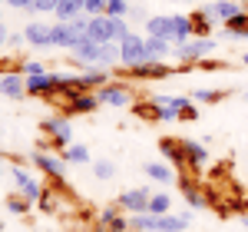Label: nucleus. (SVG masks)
Returning <instances> with one entry per match:
<instances>
[{"instance_id":"25","label":"nucleus","mask_w":248,"mask_h":232,"mask_svg":"<svg viewBox=\"0 0 248 232\" xmlns=\"http://www.w3.org/2000/svg\"><path fill=\"white\" fill-rule=\"evenodd\" d=\"M146 50H149V60H169L175 43L172 40H162V37H146Z\"/></svg>"},{"instance_id":"26","label":"nucleus","mask_w":248,"mask_h":232,"mask_svg":"<svg viewBox=\"0 0 248 232\" xmlns=\"http://www.w3.org/2000/svg\"><path fill=\"white\" fill-rule=\"evenodd\" d=\"M192 30H195V37H212V30H215V23L212 17L205 14V7H199V10H192Z\"/></svg>"},{"instance_id":"3","label":"nucleus","mask_w":248,"mask_h":232,"mask_svg":"<svg viewBox=\"0 0 248 232\" xmlns=\"http://www.w3.org/2000/svg\"><path fill=\"white\" fill-rule=\"evenodd\" d=\"M215 47H218L215 37H192L186 43H175L172 57L179 60V63H202V60H209L215 53Z\"/></svg>"},{"instance_id":"27","label":"nucleus","mask_w":248,"mask_h":232,"mask_svg":"<svg viewBox=\"0 0 248 232\" xmlns=\"http://www.w3.org/2000/svg\"><path fill=\"white\" fill-rule=\"evenodd\" d=\"M189 97H192V103H199V106H212V103H222L225 93H222V90H212V86H199V90H192Z\"/></svg>"},{"instance_id":"32","label":"nucleus","mask_w":248,"mask_h":232,"mask_svg":"<svg viewBox=\"0 0 248 232\" xmlns=\"http://www.w3.org/2000/svg\"><path fill=\"white\" fill-rule=\"evenodd\" d=\"M129 10H133L129 0H109V3H106V14H109V17H129Z\"/></svg>"},{"instance_id":"11","label":"nucleus","mask_w":248,"mask_h":232,"mask_svg":"<svg viewBox=\"0 0 248 232\" xmlns=\"http://www.w3.org/2000/svg\"><path fill=\"white\" fill-rule=\"evenodd\" d=\"M205 14L212 17L215 27H225L232 17L245 14V0H212V3H205Z\"/></svg>"},{"instance_id":"33","label":"nucleus","mask_w":248,"mask_h":232,"mask_svg":"<svg viewBox=\"0 0 248 232\" xmlns=\"http://www.w3.org/2000/svg\"><path fill=\"white\" fill-rule=\"evenodd\" d=\"M17 70L23 77H30V73H46V63H43V60H23Z\"/></svg>"},{"instance_id":"13","label":"nucleus","mask_w":248,"mask_h":232,"mask_svg":"<svg viewBox=\"0 0 248 232\" xmlns=\"http://www.w3.org/2000/svg\"><path fill=\"white\" fill-rule=\"evenodd\" d=\"M99 47H103V43H96V40L86 33V37L79 40L73 50H66V57H70V63H73V66H90V63H96V60H99Z\"/></svg>"},{"instance_id":"9","label":"nucleus","mask_w":248,"mask_h":232,"mask_svg":"<svg viewBox=\"0 0 248 232\" xmlns=\"http://www.w3.org/2000/svg\"><path fill=\"white\" fill-rule=\"evenodd\" d=\"M53 93H60V77H57V70H46V73H30V77H27V97H43V99H50Z\"/></svg>"},{"instance_id":"31","label":"nucleus","mask_w":248,"mask_h":232,"mask_svg":"<svg viewBox=\"0 0 248 232\" xmlns=\"http://www.w3.org/2000/svg\"><path fill=\"white\" fill-rule=\"evenodd\" d=\"M149 213H153V215L172 213V196L169 193H153V199H149Z\"/></svg>"},{"instance_id":"28","label":"nucleus","mask_w":248,"mask_h":232,"mask_svg":"<svg viewBox=\"0 0 248 232\" xmlns=\"http://www.w3.org/2000/svg\"><path fill=\"white\" fill-rule=\"evenodd\" d=\"M83 7H86V0H60V7L53 10V17L57 20H73L83 14Z\"/></svg>"},{"instance_id":"21","label":"nucleus","mask_w":248,"mask_h":232,"mask_svg":"<svg viewBox=\"0 0 248 232\" xmlns=\"http://www.w3.org/2000/svg\"><path fill=\"white\" fill-rule=\"evenodd\" d=\"M182 146H186V163L195 166V169H202L212 159V153L205 149V143H199V139H182Z\"/></svg>"},{"instance_id":"16","label":"nucleus","mask_w":248,"mask_h":232,"mask_svg":"<svg viewBox=\"0 0 248 232\" xmlns=\"http://www.w3.org/2000/svg\"><path fill=\"white\" fill-rule=\"evenodd\" d=\"M0 97L23 99V97H27V77H23L20 70H7V73H0Z\"/></svg>"},{"instance_id":"40","label":"nucleus","mask_w":248,"mask_h":232,"mask_svg":"<svg viewBox=\"0 0 248 232\" xmlns=\"http://www.w3.org/2000/svg\"><path fill=\"white\" fill-rule=\"evenodd\" d=\"M242 209H245V213H248V196H245V199H242Z\"/></svg>"},{"instance_id":"38","label":"nucleus","mask_w":248,"mask_h":232,"mask_svg":"<svg viewBox=\"0 0 248 232\" xmlns=\"http://www.w3.org/2000/svg\"><path fill=\"white\" fill-rule=\"evenodd\" d=\"M7 37H10V33H7V27L0 23V50H7Z\"/></svg>"},{"instance_id":"44","label":"nucleus","mask_w":248,"mask_h":232,"mask_svg":"<svg viewBox=\"0 0 248 232\" xmlns=\"http://www.w3.org/2000/svg\"><path fill=\"white\" fill-rule=\"evenodd\" d=\"M245 103H248V90H245Z\"/></svg>"},{"instance_id":"22","label":"nucleus","mask_w":248,"mask_h":232,"mask_svg":"<svg viewBox=\"0 0 248 232\" xmlns=\"http://www.w3.org/2000/svg\"><path fill=\"white\" fill-rule=\"evenodd\" d=\"M63 159H66L70 166H93V153L86 149V143H70V146L63 149Z\"/></svg>"},{"instance_id":"15","label":"nucleus","mask_w":248,"mask_h":232,"mask_svg":"<svg viewBox=\"0 0 248 232\" xmlns=\"http://www.w3.org/2000/svg\"><path fill=\"white\" fill-rule=\"evenodd\" d=\"M136 80H166L172 73H179V66H169V60H146L142 66L129 70Z\"/></svg>"},{"instance_id":"30","label":"nucleus","mask_w":248,"mask_h":232,"mask_svg":"<svg viewBox=\"0 0 248 232\" xmlns=\"http://www.w3.org/2000/svg\"><path fill=\"white\" fill-rule=\"evenodd\" d=\"M93 176L99 179V182H109V179L119 176V169H116L113 159H93Z\"/></svg>"},{"instance_id":"1","label":"nucleus","mask_w":248,"mask_h":232,"mask_svg":"<svg viewBox=\"0 0 248 232\" xmlns=\"http://www.w3.org/2000/svg\"><path fill=\"white\" fill-rule=\"evenodd\" d=\"M86 33H90V14H79L73 20H53L50 23V47L53 50H73Z\"/></svg>"},{"instance_id":"42","label":"nucleus","mask_w":248,"mask_h":232,"mask_svg":"<svg viewBox=\"0 0 248 232\" xmlns=\"http://www.w3.org/2000/svg\"><path fill=\"white\" fill-rule=\"evenodd\" d=\"M242 63H245V66H248V53H245V57H242Z\"/></svg>"},{"instance_id":"34","label":"nucleus","mask_w":248,"mask_h":232,"mask_svg":"<svg viewBox=\"0 0 248 232\" xmlns=\"http://www.w3.org/2000/svg\"><path fill=\"white\" fill-rule=\"evenodd\" d=\"M57 7H60V0H33V7L27 14H53Z\"/></svg>"},{"instance_id":"48","label":"nucleus","mask_w":248,"mask_h":232,"mask_svg":"<svg viewBox=\"0 0 248 232\" xmlns=\"http://www.w3.org/2000/svg\"><path fill=\"white\" fill-rule=\"evenodd\" d=\"M0 3H7V0H0Z\"/></svg>"},{"instance_id":"29","label":"nucleus","mask_w":248,"mask_h":232,"mask_svg":"<svg viewBox=\"0 0 248 232\" xmlns=\"http://www.w3.org/2000/svg\"><path fill=\"white\" fill-rule=\"evenodd\" d=\"M3 206H7V213H14V215H27L33 209V202H30L27 196H20V193H10L3 199Z\"/></svg>"},{"instance_id":"4","label":"nucleus","mask_w":248,"mask_h":232,"mask_svg":"<svg viewBox=\"0 0 248 232\" xmlns=\"http://www.w3.org/2000/svg\"><path fill=\"white\" fill-rule=\"evenodd\" d=\"M119 53H123V66H126V70H136V66H142V63L149 60L146 37H142V33H136V30H129L126 37L119 40Z\"/></svg>"},{"instance_id":"45","label":"nucleus","mask_w":248,"mask_h":232,"mask_svg":"<svg viewBox=\"0 0 248 232\" xmlns=\"http://www.w3.org/2000/svg\"><path fill=\"white\" fill-rule=\"evenodd\" d=\"M0 159H3V149H0Z\"/></svg>"},{"instance_id":"2","label":"nucleus","mask_w":248,"mask_h":232,"mask_svg":"<svg viewBox=\"0 0 248 232\" xmlns=\"http://www.w3.org/2000/svg\"><path fill=\"white\" fill-rule=\"evenodd\" d=\"M129 33V20L126 17H109V14H99V17H90V37L96 43H119V40Z\"/></svg>"},{"instance_id":"39","label":"nucleus","mask_w":248,"mask_h":232,"mask_svg":"<svg viewBox=\"0 0 248 232\" xmlns=\"http://www.w3.org/2000/svg\"><path fill=\"white\" fill-rule=\"evenodd\" d=\"M195 106H199V103H192V106H189L182 116H186V119H195V116H199V110H195Z\"/></svg>"},{"instance_id":"8","label":"nucleus","mask_w":248,"mask_h":232,"mask_svg":"<svg viewBox=\"0 0 248 232\" xmlns=\"http://www.w3.org/2000/svg\"><path fill=\"white\" fill-rule=\"evenodd\" d=\"M109 80H113V70H106L99 63H90V66H79L77 73H73V86L77 90H99Z\"/></svg>"},{"instance_id":"5","label":"nucleus","mask_w":248,"mask_h":232,"mask_svg":"<svg viewBox=\"0 0 248 232\" xmlns=\"http://www.w3.org/2000/svg\"><path fill=\"white\" fill-rule=\"evenodd\" d=\"M93 93H96V99H99V106H113V110L133 106V90H129L126 83H119V80H109L106 86H99Z\"/></svg>"},{"instance_id":"43","label":"nucleus","mask_w":248,"mask_h":232,"mask_svg":"<svg viewBox=\"0 0 248 232\" xmlns=\"http://www.w3.org/2000/svg\"><path fill=\"white\" fill-rule=\"evenodd\" d=\"M0 176H3V159H0Z\"/></svg>"},{"instance_id":"41","label":"nucleus","mask_w":248,"mask_h":232,"mask_svg":"<svg viewBox=\"0 0 248 232\" xmlns=\"http://www.w3.org/2000/svg\"><path fill=\"white\" fill-rule=\"evenodd\" d=\"M172 3H192V0H172Z\"/></svg>"},{"instance_id":"36","label":"nucleus","mask_w":248,"mask_h":232,"mask_svg":"<svg viewBox=\"0 0 248 232\" xmlns=\"http://www.w3.org/2000/svg\"><path fill=\"white\" fill-rule=\"evenodd\" d=\"M20 47H27L23 30H17V33H10V37H7V50H20Z\"/></svg>"},{"instance_id":"47","label":"nucleus","mask_w":248,"mask_h":232,"mask_svg":"<svg viewBox=\"0 0 248 232\" xmlns=\"http://www.w3.org/2000/svg\"><path fill=\"white\" fill-rule=\"evenodd\" d=\"M0 232H3V222H0Z\"/></svg>"},{"instance_id":"18","label":"nucleus","mask_w":248,"mask_h":232,"mask_svg":"<svg viewBox=\"0 0 248 232\" xmlns=\"http://www.w3.org/2000/svg\"><path fill=\"white\" fill-rule=\"evenodd\" d=\"M63 202H66V199H63V193H60V189H53V186H43V196L37 199V209H40L43 215H57L60 209H63Z\"/></svg>"},{"instance_id":"10","label":"nucleus","mask_w":248,"mask_h":232,"mask_svg":"<svg viewBox=\"0 0 248 232\" xmlns=\"http://www.w3.org/2000/svg\"><path fill=\"white\" fill-rule=\"evenodd\" d=\"M149 199H153V189H146V186H139V189H126V193H119V209L126 215H139V213H149Z\"/></svg>"},{"instance_id":"46","label":"nucleus","mask_w":248,"mask_h":232,"mask_svg":"<svg viewBox=\"0 0 248 232\" xmlns=\"http://www.w3.org/2000/svg\"><path fill=\"white\" fill-rule=\"evenodd\" d=\"M0 23H3V14H0Z\"/></svg>"},{"instance_id":"24","label":"nucleus","mask_w":248,"mask_h":232,"mask_svg":"<svg viewBox=\"0 0 248 232\" xmlns=\"http://www.w3.org/2000/svg\"><path fill=\"white\" fill-rule=\"evenodd\" d=\"M99 66H106V70H116V66H123V53H119V43H103L99 47V60H96Z\"/></svg>"},{"instance_id":"35","label":"nucleus","mask_w":248,"mask_h":232,"mask_svg":"<svg viewBox=\"0 0 248 232\" xmlns=\"http://www.w3.org/2000/svg\"><path fill=\"white\" fill-rule=\"evenodd\" d=\"M106 3H109V0H86L83 14H90V17H99V14H106Z\"/></svg>"},{"instance_id":"7","label":"nucleus","mask_w":248,"mask_h":232,"mask_svg":"<svg viewBox=\"0 0 248 232\" xmlns=\"http://www.w3.org/2000/svg\"><path fill=\"white\" fill-rule=\"evenodd\" d=\"M43 133L50 136V146L53 149H66L73 143V123L66 116H46L43 119Z\"/></svg>"},{"instance_id":"6","label":"nucleus","mask_w":248,"mask_h":232,"mask_svg":"<svg viewBox=\"0 0 248 232\" xmlns=\"http://www.w3.org/2000/svg\"><path fill=\"white\" fill-rule=\"evenodd\" d=\"M27 163H33L40 173H46V176H53V179H60L63 182V176H66V159H63V153L53 156V153H46V149H30L27 153Z\"/></svg>"},{"instance_id":"17","label":"nucleus","mask_w":248,"mask_h":232,"mask_svg":"<svg viewBox=\"0 0 248 232\" xmlns=\"http://www.w3.org/2000/svg\"><path fill=\"white\" fill-rule=\"evenodd\" d=\"M23 37H27V47L46 50V47H50V23H43V20H30V23L23 27Z\"/></svg>"},{"instance_id":"37","label":"nucleus","mask_w":248,"mask_h":232,"mask_svg":"<svg viewBox=\"0 0 248 232\" xmlns=\"http://www.w3.org/2000/svg\"><path fill=\"white\" fill-rule=\"evenodd\" d=\"M7 7H14V10H30L33 0H7Z\"/></svg>"},{"instance_id":"14","label":"nucleus","mask_w":248,"mask_h":232,"mask_svg":"<svg viewBox=\"0 0 248 232\" xmlns=\"http://www.w3.org/2000/svg\"><path fill=\"white\" fill-rule=\"evenodd\" d=\"M146 37H162L175 43V14H153L146 20Z\"/></svg>"},{"instance_id":"19","label":"nucleus","mask_w":248,"mask_h":232,"mask_svg":"<svg viewBox=\"0 0 248 232\" xmlns=\"http://www.w3.org/2000/svg\"><path fill=\"white\" fill-rule=\"evenodd\" d=\"M159 153H162V159H169L172 166H179V169L189 166V163H186V146H182V139H162V143H159Z\"/></svg>"},{"instance_id":"23","label":"nucleus","mask_w":248,"mask_h":232,"mask_svg":"<svg viewBox=\"0 0 248 232\" xmlns=\"http://www.w3.org/2000/svg\"><path fill=\"white\" fill-rule=\"evenodd\" d=\"M179 189H182V196H186V206H189V209H205V206H209V196L202 193L199 186H192L189 179H182Z\"/></svg>"},{"instance_id":"20","label":"nucleus","mask_w":248,"mask_h":232,"mask_svg":"<svg viewBox=\"0 0 248 232\" xmlns=\"http://www.w3.org/2000/svg\"><path fill=\"white\" fill-rule=\"evenodd\" d=\"M142 173L149 176L153 182H162V186H172V182H175V169H172L169 163H162V159L146 163V166H142Z\"/></svg>"},{"instance_id":"12","label":"nucleus","mask_w":248,"mask_h":232,"mask_svg":"<svg viewBox=\"0 0 248 232\" xmlns=\"http://www.w3.org/2000/svg\"><path fill=\"white\" fill-rule=\"evenodd\" d=\"M10 179H14V186H17L20 196H27L30 202H37L40 196H43V186H40V179L30 169H23V166H10Z\"/></svg>"}]
</instances>
